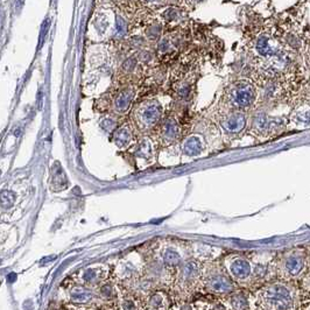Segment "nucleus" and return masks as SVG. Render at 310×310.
Returning <instances> with one entry per match:
<instances>
[{
    "instance_id": "13",
    "label": "nucleus",
    "mask_w": 310,
    "mask_h": 310,
    "mask_svg": "<svg viewBox=\"0 0 310 310\" xmlns=\"http://www.w3.org/2000/svg\"><path fill=\"white\" fill-rule=\"evenodd\" d=\"M53 187L56 189H64L67 188V176H65L63 169L62 167H59L58 163H55V166L53 167Z\"/></svg>"
},
{
    "instance_id": "4",
    "label": "nucleus",
    "mask_w": 310,
    "mask_h": 310,
    "mask_svg": "<svg viewBox=\"0 0 310 310\" xmlns=\"http://www.w3.org/2000/svg\"><path fill=\"white\" fill-rule=\"evenodd\" d=\"M246 125V116L240 111L231 112L223 119L222 126L226 132L229 133H238L245 127Z\"/></svg>"
},
{
    "instance_id": "21",
    "label": "nucleus",
    "mask_w": 310,
    "mask_h": 310,
    "mask_svg": "<svg viewBox=\"0 0 310 310\" xmlns=\"http://www.w3.org/2000/svg\"><path fill=\"white\" fill-rule=\"evenodd\" d=\"M95 276H96V273H95L94 271H88V272L84 274L83 278H84L85 281H91V280H94Z\"/></svg>"
},
{
    "instance_id": "19",
    "label": "nucleus",
    "mask_w": 310,
    "mask_h": 310,
    "mask_svg": "<svg viewBox=\"0 0 310 310\" xmlns=\"http://www.w3.org/2000/svg\"><path fill=\"white\" fill-rule=\"evenodd\" d=\"M163 258H165V261L167 264L169 265H176L180 261V255L177 254V252L172 251V250H168L165 253V255H163Z\"/></svg>"
},
{
    "instance_id": "2",
    "label": "nucleus",
    "mask_w": 310,
    "mask_h": 310,
    "mask_svg": "<svg viewBox=\"0 0 310 310\" xmlns=\"http://www.w3.org/2000/svg\"><path fill=\"white\" fill-rule=\"evenodd\" d=\"M161 113H162V107L160 103L153 100V102L142 104L136 111V123L139 130H148L153 127L160 120Z\"/></svg>"
},
{
    "instance_id": "18",
    "label": "nucleus",
    "mask_w": 310,
    "mask_h": 310,
    "mask_svg": "<svg viewBox=\"0 0 310 310\" xmlns=\"http://www.w3.org/2000/svg\"><path fill=\"white\" fill-rule=\"evenodd\" d=\"M151 144L147 141V140H144V141L141 142V144L139 145L138 147V151H136V154L139 155V156L141 157H148L151 155Z\"/></svg>"
},
{
    "instance_id": "3",
    "label": "nucleus",
    "mask_w": 310,
    "mask_h": 310,
    "mask_svg": "<svg viewBox=\"0 0 310 310\" xmlns=\"http://www.w3.org/2000/svg\"><path fill=\"white\" fill-rule=\"evenodd\" d=\"M255 88L249 82H238L230 91L232 105L239 109H246L254 103Z\"/></svg>"
},
{
    "instance_id": "16",
    "label": "nucleus",
    "mask_w": 310,
    "mask_h": 310,
    "mask_svg": "<svg viewBox=\"0 0 310 310\" xmlns=\"http://www.w3.org/2000/svg\"><path fill=\"white\" fill-rule=\"evenodd\" d=\"M232 306L235 310H245L247 308V300L241 294L232 297Z\"/></svg>"
},
{
    "instance_id": "6",
    "label": "nucleus",
    "mask_w": 310,
    "mask_h": 310,
    "mask_svg": "<svg viewBox=\"0 0 310 310\" xmlns=\"http://www.w3.org/2000/svg\"><path fill=\"white\" fill-rule=\"evenodd\" d=\"M285 272L289 276H297L299 274L305 270V259L301 254H289L284 261Z\"/></svg>"
},
{
    "instance_id": "8",
    "label": "nucleus",
    "mask_w": 310,
    "mask_h": 310,
    "mask_svg": "<svg viewBox=\"0 0 310 310\" xmlns=\"http://www.w3.org/2000/svg\"><path fill=\"white\" fill-rule=\"evenodd\" d=\"M230 271L234 278L244 280V279H247L250 275H251L252 270H251V265H250L249 261H246L245 259L239 258L232 261V264L230 265Z\"/></svg>"
},
{
    "instance_id": "17",
    "label": "nucleus",
    "mask_w": 310,
    "mask_h": 310,
    "mask_svg": "<svg viewBox=\"0 0 310 310\" xmlns=\"http://www.w3.org/2000/svg\"><path fill=\"white\" fill-rule=\"evenodd\" d=\"M183 273H184V276H186V279L195 278L198 273L197 265H196L195 262H189V264H187L186 266H184Z\"/></svg>"
},
{
    "instance_id": "5",
    "label": "nucleus",
    "mask_w": 310,
    "mask_h": 310,
    "mask_svg": "<svg viewBox=\"0 0 310 310\" xmlns=\"http://www.w3.org/2000/svg\"><path fill=\"white\" fill-rule=\"evenodd\" d=\"M134 97V90L132 88H126L124 90H121L119 94L116 96L115 100H113V110L119 115H123L130 109L131 102H132Z\"/></svg>"
},
{
    "instance_id": "14",
    "label": "nucleus",
    "mask_w": 310,
    "mask_h": 310,
    "mask_svg": "<svg viewBox=\"0 0 310 310\" xmlns=\"http://www.w3.org/2000/svg\"><path fill=\"white\" fill-rule=\"evenodd\" d=\"M71 299H73V301H75V302H86V301L91 299V293L82 288L74 289L71 291Z\"/></svg>"
},
{
    "instance_id": "10",
    "label": "nucleus",
    "mask_w": 310,
    "mask_h": 310,
    "mask_svg": "<svg viewBox=\"0 0 310 310\" xmlns=\"http://www.w3.org/2000/svg\"><path fill=\"white\" fill-rule=\"evenodd\" d=\"M184 153L189 156H196V155L201 154L203 151V144H202V140L198 136H192L188 140H186L183 145Z\"/></svg>"
},
{
    "instance_id": "11",
    "label": "nucleus",
    "mask_w": 310,
    "mask_h": 310,
    "mask_svg": "<svg viewBox=\"0 0 310 310\" xmlns=\"http://www.w3.org/2000/svg\"><path fill=\"white\" fill-rule=\"evenodd\" d=\"M210 287L217 293H229L232 291L233 286L225 276H216L210 281Z\"/></svg>"
},
{
    "instance_id": "15",
    "label": "nucleus",
    "mask_w": 310,
    "mask_h": 310,
    "mask_svg": "<svg viewBox=\"0 0 310 310\" xmlns=\"http://www.w3.org/2000/svg\"><path fill=\"white\" fill-rule=\"evenodd\" d=\"M16 202V194L10 190H4L1 193V204L4 208H10Z\"/></svg>"
},
{
    "instance_id": "7",
    "label": "nucleus",
    "mask_w": 310,
    "mask_h": 310,
    "mask_svg": "<svg viewBox=\"0 0 310 310\" xmlns=\"http://www.w3.org/2000/svg\"><path fill=\"white\" fill-rule=\"evenodd\" d=\"M178 136V124L173 118H168L161 124L160 136L163 141L173 142Z\"/></svg>"
},
{
    "instance_id": "1",
    "label": "nucleus",
    "mask_w": 310,
    "mask_h": 310,
    "mask_svg": "<svg viewBox=\"0 0 310 310\" xmlns=\"http://www.w3.org/2000/svg\"><path fill=\"white\" fill-rule=\"evenodd\" d=\"M266 302L275 310H291L293 308V297L291 289L284 285H273L265 291Z\"/></svg>"
},
{
    "instance_id": "20",
    "label": "nucleus",
    "mask_w": 310,
    "mask_h": 310,
    "mask_svg": "<svg viewBox=\"0 0 310 310\" xmlns=\"http://www.w3.org/2000/svg\"><path fill=\"white\" fill-rule=\"evenodd\" d=\"M127 25L125 22V20L123 18H117V22H116V35L117 37H123V35L126 33Z\"/></svg>"
},
{
    "instance_id": "9",
    "label": "nucleus",
    "mask_w": 310,
    "mask_h": 310,
    "mask_svg": "<svg viewBox=\"0 0 310 310\" xmlns=\"http://www.w3.org/2000/svg\"><path fill=\"white\" fill-rule=\"evenodd\" d=\"M276 47L274 46L270 37L267 35H261L260 38H258L257 42H255V50L260 56L264 58H268V56H272L276 53Z\"/></svg>"
},
{
    "instance_id": "12",
    "label": "nucleus",
    "mask_w": 310,
    "mask_h": 310,
    "mask_svg": "<svg viewBox=\"0 0 310 310\" xmlns=\"http://www.w3.org/2000/svg\"><path fill=\"white\" fill-rule=\"evenodd\" d=\"M131 140H132V132L127 127H121L113 133V141L120 148L129 145Z\"/></svg>"
}]
</instances>
